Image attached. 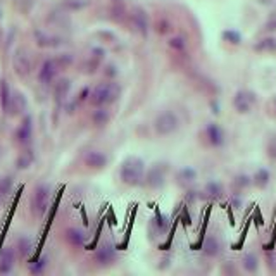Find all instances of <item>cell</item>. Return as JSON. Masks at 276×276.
Listing matches in <instances>:
<instances>
[{"mask_svg": "<svg viewBox=\"0 0 276 276\" xmlns=\"http://www.w3.org/2000/svg\"><path fill=\"white\" fill-rule=\"evenodd\" d=\"M119 176H121V182L128 186L142 185L145 178V163L136 155H129L123 161Z\"/></svg>", "mask_w": 276, "mask_h": 276, "instance_id": "1", "label": "cell"}, {"mask_svg": "<svg viewBox=\"0 0 276 276\" xmlns=\"http://www.w3.org/2000/svg\"><path fill=\"white\" fill-rule=\"evenodd\" d=\"M121 95V87L114 81H107V83H100L90 92V102L93 106H109L114 104Z\"/></svg>", "mask_w": 276, "mask_h": 276, "instance_id": "2", "label": "cell"}, {"mask_svg": "<svg viewBox=\"0 0 276 276\" xmlns=\"http://www.w3.org/2000/svg\"><path fill=\"white\" fill-rule=\"evenodd\" d=\"M167 171H169V166H167L166 163L152 164V166L147 169V173H145L144 185L147 186V188H152V190L163 188V186L166 185Z\"/></svg>", "mask_w": 276, "mask_h": 276, "instance_id": "3", "label": "cell"}, {"mask_svg": "<svg viewBox=\"0 0 276 276\" xmlns=\"http://www.w3.org/2000/svg\"><path fill=\"white\" fill-rule=\"evenodd\" d=\"M50 204V186L47 183H40V185L35 188L33 197H31V212H33L37 218H42L47 212Z\"/></svg>", "mask_w": 276, "mask_h": 276, "instance_id": "4", "label": "cell"}, {"mask_svg": "<svg viewBox=\"0 0 276 276\" xmlns=\"http://www.w3.org/2000/svg\"><path fill=\"white\" fill-rule=\"evenodd\" d=\"M178 126H180L178 116H176L174 112H169V110L159 114V116L155 117V121H154L155 133H157V135H164V136L174 133L176 129H178Z\"/></svg>", "mask_w": 276, "mask_h": 276, "instance_id": "5", "label": "cell"}, {"mask_svg": "<svg viewBox=\"0 0 276 276\" xmlns=\"http://www.w3.org/2000/svg\"><path fill=\"white\" fill-rule=\"evenodd\" d=\"M12 68L19 78H28L31 73V57L26 49H18L12 55Z\"/></svg>", "mask_w": 276, "mask_h": 276, "instance_id": "6", "label": "cell"}, {"mask_svg": "<svg viewBox=\"0 0 276 276\" xmlns=\"http://www.w3.org/2000/svg\"><path fill=\"white\" fill-rule=\"evenodd\" d=\"M61 71L59 64H57L55 59H47L45 62L40 68V73H38V80L42 85H52L54 80L57 78V73Z\"/></svg>", "mask_w": 276, "mask_h": 276, "instance_id": "7", "label": "cell"}, {"mask_svg": "<svg viewBox=\"0 0 276 276\" xmlns=\"http://www.w3.org/2000/svg\"><path fill=\"white\" fill-rule=\"evenodd\" d=\"M254 104H256V95L249 90H240L233 98L235 109H237V112H240V114L250 112V109L254 107Z\"/></svg>", "mask_w": 276, "mask_h": 276, "instance_id": "8", "label": "cell"}, {"mask_svg": "<svg viewBox=\"0 0 276 276\" xmlns=\"http://www.w3.org/2000/svg\"><path fill=\"white\" fill-rule=\"evenodd\" d=\"M14 138L19 145H28L33 138V119L31 116H24L23 123L19 125V128L16 129Z\"/></svg>", "mask_w": 276, "mask_h": 276, "instance_id": "9", "label": "cell"}, {"mask_svg": "<svg viewBox=\"0 0 276 276\" xmlns=\"http://www.w3.org/2000/svg\"><path fill=\"white\" fill-rule=\"evenodd\" d=\"M116 261V249H114L112 243L106 242L98 247L97 252H95V262L100 266H110Z\"/></svg>", "mask_w": 276, "mask_h": 276, "instance_id": "10", "label": "cell"}, {"mask_svg": "<svg viewBox=\"0 0 276 276\" xmlns=\"http://www.w3.org/2000/svg\"><path fill=\"white\" fill-rule=\"evenodd\" d=\"M131 24L142 37H147V31H148V18L145 14L144 9L140 7H135L131 12Z\"/></svg>", "mask_w": 276, "mask_h": 276, "instance_id": "11", "label": "cell"}, {"mask_svg": "<svg viewBox=\"0 0 276 276\" xmlns=\"http://www.w3.org/2000/svg\"><path fill=\"white\" fill-rule=\"evenodd\" d=\"M28 109V100L21 92L14 90L11 97V104H9V112L11 116H19V114H24Z\"/></svg>", "mask_w": 276, "mask_h": 276, "instance_id": "12", "label": "cell"}, {"mask_svg": "<svg viewBox=\"0 0 276 276\" xmlns=\"http://www.w3.org/2000/svg\"><path fill=\"white\" fill-rule=\"evenodd\" d=\"M85 164L90 169H104L107 166V155L98 150H90L85 154Z\"/></svg>", "mask_w": 276, "mask_h": 276, "instance_id": "13", "label": "cell"}, {"mask_svg": "<svg viewBox=\"0 0 276 276\" xmlns=\"http://www.w3.org/2000/svg\"><path fill=\"white\" fill-rule=\"evenodd\" d=\"M16 262V252L14 249H4L0 252V275H7L12 271Z\"/></svg>", "mask_w": 276, "mask_h": 276, "instance_id": "14", "label": "cell"}, {"mask_svg": "<svg viewBox=\"0 0 276 276\" xmlns=\"http://www.w3.org/2000/svg\"><path fill=\"white\" fill-rule=\"evenodd\" d=\"M69 90H71V81L68 78H62V80H57L54 83V98L57 100V104H62L68 98Z\"/></svg>", "mask_w": 276, "mask_h": 276, "instance_id": "15", "label": "cell"}, {"mask_svg": "<svg viewBox=\"0 0 276 276\" xmlns=\"http://www.w3.org/2000/svg\"><path fill=\"white\" fill-rule=\"evenodd\" d=\"M205 135H207L211 145H214V147H221L224 144V131L218 125H214V123H211L205 128Z\"/></svg>", "mask_w": 276, "mask_h": 276, "instance_id": "16", "label": "cell"}, {"mask_svg": "<svg viewBox=\"0 0 276 276\" xmlns=\"http://www.w3.org/2000/svg\"><path fill=\"white\" fill-rule=\"evenodd\" d=\"M197 180V171L193 167H183V169L178 171L176 174V182H178L180 186L183 188H188L190 185H193Z\"/></svg>", "mask_w": 276, "mask_h": 276, "instance_id": "17", "label": "cell"}, {"mask_svg": "<svg viewBox=\"0 0 276 276\" xmlns=\"http://www.w3.org/2000/svg\"><path fill=\"white\" fill-rule=\"evenodd\" d=\"M169 226H171L169 220H167V218H166L164 214H161V212H157V214H155V218L152 220V224H150V228H152V230H154L157 235L167 233V231H169Z\"/></svg>", "mask_w": 276, "mask_h": 276, "instance_id": "18", "label": "cell"}, {"mask_svg": "<svg viewBox=\"0 0 276 276\" xmlns=\"http://www.w3.org/2000/svg\"><path fill=\"white\" fill-rule=\"evenodd\" d=\"M202 249H204L205 256H209V258H216V256L221 252V243L216 237H207L205 242H204V245H202Z\"/></svg>", "mask_w": 276, "mask_h": 276, "instance_id": "19", "label": "cell"}, {"mask_svg": "<svg viewBox=\"0 0 276 276\" xmlns=\"http://www.w3.org/2000/svg\"><path fill=\"white\" fill-rule=\"evenodd\" d=\"M109 119H110V114L109 110L106 109V106L97 107V109L93 110V114H92V121H93L95 126H106L107 123H109Z\"/></svg>", "mask_w": 276, "mask_h": 276, "instance_id": "20", "label": "cell"}, {"mask_svg": "<svg viewBox=\"0 0 276 276\" xmlns=\"http://www.w3.org/2000/svg\"><path fill=\"white\" fill-rule=\"evenodd\" d=\"M35 163V154L28 148V150H23L21 154H19L18 161H16V167L18 169H28V167H31Z\"/></svg>", "mask_w": 276, "mask_h": 276, "instance_id": "21", "label": "cell"}, {"mask_svg": "<svg viewBox=\"0 0 276 276\" xmlns=\"http://www.w3.org/2000/svg\"><path fill=\"white\" fill-rule=\"evenodd\" d=\"M85 233L81 230H78V228H69L68 231H66V240H68L71 245L78 247V245H83L85 243Z\"/></svg>", "mask_w": 276, "mask_h": 276, "instance_id": "22", "label": "cell"}, {"mask_svg": "<svg viewBox=\"0 0 276 276\" xmlns=\"http://www.w3.org/2000/svg\"><path fill=\"white\" fill-rule=\"evenodd\" d=\"M35 37H37V43L40 47H57L59 45V38L52 37V35H47L43 31H35Z\"/></svg>", "mask_w": 276, "mask_h": 276, "instance_id": "23", "label": "cell"}, {"mask_svg": "<svg viewBox=\"0 0 276 276\" xmlns=\"http://www.w3.org/2000/svg\"><path fill=\"white\" fill-rule=\"evenodd\" d=\"M12 90L5 81H0V102H2V109L4 112H9V104H11Z\"/></svg>", "mask_w": 276, "mask_h": 276, "instance_id": "24", "label": "cell"}, {"mask_svg": "<svg viewBox=\"0 0 276 276\" xmlns=\"http://www.w3.org/2000/svg\"><path fill=\"white\" fill-rule=\"evenodd\" d=\"M269 178H271L269 171L264 169V167H261V169H258V173L254 174V185L259 186V188H264V186H268Z\"/></svg>", "mask_w": 276, "mask_h": 276, "instance_id": "25", "label": "cell"}, {"mask_svg": "<svg viewBox=\"0 0 276 276\" xmlns=\"http://www.w3.org/2000/svg\"><path fill=\"white\" fill-rule=\"evenodd\" d=\"M204 193L209 197V199H221V195H223V186H221V183H218V182H209L204 190Z\"/></svg>", "mask_w": 276, "mask_h": 276, "instance_id": "26", "label": "cell"}, {"mask_svg": "<svg viewBox=\"0 0 276 276\" xmlns=\"http://www.w3.org/2000/svg\"><path fill=\"white\" fill-rule=\"evenodd\" d=\"M90 0H62V9L66 11H81V9L88 7Z\"/></svg>", "mask_w": 276, "mask_h": 276, "instance_id": "27", "label": "cell"}, {"mask_svg": "<svg viewBox=\"0 0 276 276\" xmlns=\"http://www.w3.org/2000/svg\"><path fill=\"white\" fill-rule=\"evenodd\" d=\"M12 5L19 14H30L35 7V0H12Z\"/></svg>", "mask_w": 276, "mask_h": 276, "instance_id": "28", "label": "cell"}, {"mask_svg": "<svg viewBox=\"0 0 276 276\" xmlns=\"http://www.w3.org/2000/svg\"><path fill=\"white\" fill-rule=\"evenodd\" d=\"M243 268H245V271H249V273H256L258 271V268H259V262H258V256L256 254H245L243 256Z\"/></svg>", "mask_w": 276, "mask_h": 276, "instance_id": "29", "label": "cell"}, {"mask_svg": "<svg viewBox=\"0 0 276 276\" xmlns=\"http://www.w3.org/2000/svg\"><path fill=\"white\" fill-rule=\"evenodd\" d=\"M47 264H49V259L43 256V258H40L37 262H31L30 273H33V275H42V273L47 269Z\"/></svg>", "mask_w": 276, "mask_h": 276, "instance_id": "30", "label": "cell"}, {"mask_svg": "<svg viewBox=\"0 0 276 276\" xmlns=\"http://www.w3.org/2000/svg\"><path fill=\"white\" fill-rule=\"evenodd\" d=\"M18 249H19V252H21V256H23V258H26L28 254L31 252V249H33V243H31V240H30V239L23 237V239H19V242H18Z\"/></svg>", "mask_w": 276, "mask_h": 276, "instance_id": "31", "label": "cell"}, {"mask_svg": "<svg viewBox=\"0 0 276 276\" xmlns=\"http://www.w3.org/2000/svg\"><path fill=\"white\" fill-rule=\"evenodd\" d=\"M12 190V178L11 176H4V178H0V195L2 197H7Z\"/></svg>", "mask_w": 276, "mask_h": 276, "instance_id": "32", "label": "cell"}, {"mask_svg": "<svg viewBox=\"0 0 276 276\" xmlns=\"http://www.w3.org/2000/svg\"><path fill=\"white\" fill-rule=\"evenodd\" d=\"M250 178L247 176V174H239L237 178H235V182H233V185H235V188H239V190H243V188H247V186L250 185Z\"/></svg>", "mask_w": 276, "mask_h": 276, "instance_id": "33", "label": "cell"}, {"mask_svg": "<svg viewBox=\"0 0 276 276\" xmlns=\"http://www.w3.org/2000/svg\"><path fill=\"white\" fill-rule=\"evenodd\" d=\"M55 61H57V64H59V68L64 69L73 64V55L71 54H61L59 57H55Z\"/></svg>", "mask_w": 276, "mask_h": 276, "instance_id": "34", "label": "cell"}, {"mask_svg": "<svg viewBox=\"0 0 276 276\" xmlns=\"http://www.w3.org/2000/svg\"><path fill=\"white\" fill-rule=\"evenodd\" d=\"M169 45H171V49H174V50H185L186 43L182 37H174L169 40Z\"/></svg>", "mask_w": 276, "mask_h": 276, "instance_id": "35", "label": "cell"}, {"mask_svg": "<svg viewBox=\"0 0 276 276\" xmlns=\"http://www.w3.org/2000/svg\"><path fill=\"white\" fill-rule=\"evenodd\" d=\"M223 38H224V40H228V42L235 43V45H237V43H240V40H242V38H240V35L237 33V31H224Z\"/></svg>", "mask_w": 276, "mask_h": 276, "instance_id": "36", "label": "cell"}, {"mask_svg": "<svg viewBox=\"0 0 276 276\" xmlns=\"http://www.w3.org/2000/svg\"><path fill=\"white\" fill-rule=\"evenodd\" d=\"M258 49H259V50H275V49H276V40H273V38L262 40V42L258 45Z\"/></svg>", "mask_w": 276, "mask_h": 276, "instance_id": "37", "label": "cell"}, {"mask_svg": "<svg viewBox=\"0 0 276 276\" xmlns=\"http://www.w3.org/2000/svg\"><path fill=\"white\" fill-rule=\"evenodd\" d=\"M155 31L161 35L167 33L169 31V23H167L166 19H161V21H157V24H155Z\"/></svg>", "mask_w": 276, "mask_h": 276, "instance_id": "38", "label": "cell"}, {"mask_svg": "<svg viewBox=\"0 0 276 276\" xmlns=\"http://www.w3.org/2000/svg\"><path fill=\"white\" fill-rule=\"evenodd\" d=\"M104 55H106V52H104L102 49H93L92 50V59H95V61H102L104 59Z\"/></svg>", "mask_w": 276, "mask_h": 276, "instance_id": "39", "label": "cell"}, {"mask_svg": "<svg viewBox=\"0 0 276 276\" xmlns=\"http://www.w3.org/2000/svg\"><path fill=\"white\" fill-rule=\"evenodd\" d=\"M106 76H109V78H114V76L117 74V71H116V66H107L106 68Z\"/></svg>", "mask_w": 276, "mask_h": 276, "instance_id": "40", "label": "cell"}, {"mask_svg": "<svg viewBox=\"0 0 276 276\" xmlns=\"http://www.w3.org/2000/svg\"><path fill=\"white\" fill-rule=\"evenodd\" d=\"M261 2H264V4H266V2H269V0H261Z\"/></svg>", "mask_w": 276, "mask_h": 276, "instance_id": "41", "label": "cell"}, {"mask_svg": "<svg viewBox=\"0 0 276 276\" xmlns=\"http://www.w3.org/2000/svg\"><path fill=\"white\" fill-rule=\"evenodd\" d=\"M275 109H276V97H275Z\"/></svg>", "mask_w": 276, "mask_h": 276, "instance_id": "42", "label": "cell"}, {"mask_svg": "<svg viewBox=\"0 0 276 276\" xmlns=\"http://www.w3.org/2000/svg\"><path fill=\"white\" fill-rule=\"evenodd\" d=\"M0 42H2V33H0Z\"/></svg>", "mask_w": 276, "mask_h": 276, "instance_id": "43", "label": "cell"}, {"mask_svg": "<svg viewBox=\"0 0 276 276\" xmlns=\"http://www.w3.org/2000/svg\"><path fill=\"white\" fill-rule=\"evenodd\" d=\"M0 202H2V195H0Z\"/></svg>", "mask_w": 276, "mask_h": 276, "instance_id": "44", "label": "cell"}]
</instances>
